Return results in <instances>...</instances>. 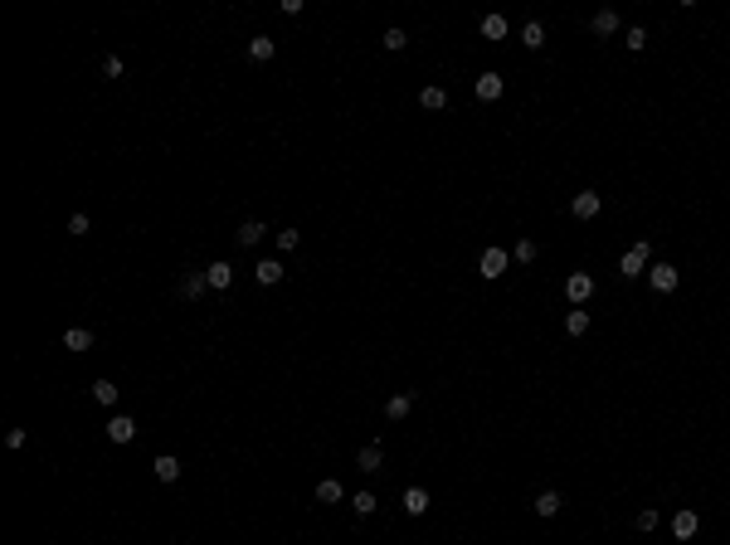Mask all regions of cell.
Masks as SVG:
<instances>
[{
	"label": "cell",
	"mask_w": 730,
	"mask_h": 545,
	"mask_svg": "<svg viewBox=\"0 0 730 545\" xmlns=\"http://www.w3.org/2000/svg\"><path fill=\"white\" fill-rule=\"evenodd\" d=\"M647 258H652V243L643 239V243H633V248H628V253H624V263H619V273H624V278H643V273H647Z\"/></svg>",
	"instance_id": "6da1fadb"
},
{
	"label": "cell",
	"mask_w": 730,
	"mask_h": 545,
	"mask_svg": "<svg viewBox=\"0 0 730 545\" xmlns=\"http://www.w3.org/2000/svg\"><path fill=\"white\" fill-rule=\"evenodd\" d=\"M565 297H570V307H584V302L594 297V278H589V273H570V278H565Z\"/></svg>",
	"instance_id": "7a4b0ae2"
},
{
	"label": "cell",
	"mask_w": 730,
	"mask_h": 545,
	"mask_svg": "<svg viewBox=\"0 0 730 545\" xmlns=\"http://www.w3.org/2000/svg\"><path fill=\"white\" fill-rule=\"evenodd\" d=\"M647 283H652V292H677L682 273H677L672 263H652V268H647Z\"/></svg>",
	"instance_id": "3957f363"
},
{
	"label": "cell",
	"mask_w": 730,
	"mask_h": 545,
	"mask_svg": "<svg viewBox=\"0 0 730 545\" xmlns=\"http://www.w3.org/2000/svg\"><path fill=\"white\" fill-rule=\"evenodd\" d=\"M696 531H701V516H696L692 507H682V511L672 516V536H677V541H692Z\"/></svg>",
	"instance_id": "277c9868"
},
{
	"label": "cell",
	"mask_w": 730,
	"mask_h": 545,
	"mask_svg": "<svg viewBox=\"0 0 730 545\" xmlns=\"http://www.w3.org/2000/svg\"><path fill=\"white\" fill-rule=\"evenodd\" d=\"M107 438H112V443H132V438H136V419H132V414H112V419H107Z\"/></svg>",
	"instance_id": "5b68a950"
},
{
	"label": "cell",
	"mask_w": 730,
	"mask_h": 545,
	"mask_svg": "<svg viewBox=\"0 0 730 545\" xmlns=\"http://www.w3.org/2000/svg\"><path fill=\"white\" fill-rule=\"evenodd\" d=\"M253 278H258V288H273V283H283V278H288V268H283L278 258H258Z\"/></svg>",
	"instance_id": "8992f818"
},
{
	"label": "cell",
	"mask_w": 730,
	"mask_h": 545,
	"mask_svg": "<svg viewBox=\"0 0 730 545\" xmlns=\"http://www.w3.org/2000/svg\"><path fill=\"white\" fill-rule=\"evenodd\" d=\"M599 205H604V200H599L594 190H580V195L570 200V215H575V219H594V215H599Z\"/></svg>",
	"instance_id": "52a82bcc"
},
{
	"label": "cell",
	"mask_w": 730,
	"mask_h": 545,
	"mask_svg": "<svg viewBox=\"0 0 730 545\" xmlns=\"http://www.w3.org/2000/svg\"><path fill=\"white\" fill-rule=\"evenodd\" d=\"M507 263H512V258H507V248H487V253H482V278H502V273H507Z\"/></svg>",
	"instance_id": "ba28073f"
},
{
	"label": "cell",
	"mask_w": 730,
	"mask_h": 545,
	"mask_svg": "<svg viewBox=\"0 0 730 545\" xmlns=\"http://www.w3.org/2000/svg\"><path fill=\"white\" fill-rule=\"evenodd\" d=\"M209 283H205V273H181V283H176V292L185 297V302H195L200 292H205Z\"/></svg>",
	"instance_id": "9c48e42d"
},
{
	"label": "cell",
	"mask_w": 730,
	"mask_h": 545,
	"mask_svg": "<svg viewBox=\"0 0 730 545\" xmlns=\"http://www.w3.org/2000/svg\"><path fill=\"white\" fill-rule=\"evenodd\" d=\"M502 88H507V83H502L497 73H477V98H482V103H497Z\"/></svg>",
	"instance_id": "30bf717a"
},
{
	"label": "cell",
	"mask_w": 730,
	"mask_h": 545,
	"mask_svg": "<svg viewBox=\"0 0 730 545\" xmlns=\"http://www.w3.org/2000/svg\"><path fill=\"white\" fill-rule=\"evenodd\" d=\"M380 462H385V453H380V443H365V448L356 453V467H360V472H380Z\"/></svg>",
	"instance_id": "8fae6325"
},
{
	"label": "cell",
	"mask_w": 730,
	"mask_h": 545,
	"mask_svg": "<svg viewBox=\"0 0 730 545\" xmlns=\"http://www.w3.org/2000/svg\"><path fill=\"white\" fill-rule=\"evenodd\" d=\"M205 283H209V288H229V283H234V268H229L224 258H219V263H209V268H205Z\"/></svg>",
	"instance_id": "7c38bea8"
},
{
	"label": "cell",
	"mask_w": 730,
	"mask_h": 545,
	"mask_svg": "<svg viewBox=\"0 0 730 545\" xmlns=\"http://www.w3.org/2000/svg\"><path fill=\"white\" fill-rule=\"evenodd\" d=\"M64 346H69V351H93V331L88 327H69L64 331Z\"/></svg>",
	"instance_id": "4fadbf2b"
},
{
	"label": "cell",
	"mask_w": 730,
	"mask_h": 545,
	"mask_svg": "<svg viewBox=\"0 0 730 545\" xmlns=\"http://www.w3.org/2000/svg\"><path fill=\"white\" fill-rule=\"evenodd\" d=\"M263 234H268V229H263V224H258V219H244V224H239V234H234V239H239V243H244V248H253V243H258V239H263Z\"/></svg>",
	"instance_id": "5bb4252c"
},
{
	"label": "cell",
	"mask_w": 730,
	"mask_h": 545,
	"mask_svg": "<svg viewBox=\"0 0 730 545\" xmlns=\"http://www.w3.org/2000/svg\"><path fill=\"white\" fill-rule=\"evenodd\" d=\"M414 409V390H405V395H395L390 404H385V419H405Z\"/></svg>",
	"instance_id": "9a60e30c"
},
{
	"label": "cell",
	"mask_w": 730,
	"mask_h": 545,
	"mask_svg": "<svg viewBox=\"0 0 730 545\" xmlns=\"http://www.w3.org/2000/svg\"><path fill=\"white\" fill-rule=\"evenodd\" d=\"M151 467H156V477H161V482H176V477H181V458H171V453H161Z\"/></svg>",
	"instance_id": "2e32d148"
},
{
	"label": "cell",
	"mask_w": 730,
	"mask_h": 545,
	"mask_svg": "<svg viewBox=\"0 0 730 545\" xmlns=\"http://www.w3.org/2000/svg\"><path fill=\"white\" fill-rule=\"evenodd\" d=\"M117 395H122V390H117L112 380H93V399H98L103 409H112V404H117Z\"/></svg>",
	"instance_id": "e0dca14e"
},
{
	"label": "cell",
	"mask_w": 730,
	"mask_h": 545,
	"mask_svg": "<svg viewBox=\"0 0 730 545\" xmlns=\"http://www.w3.org/2000/svg\"><path fill=\"white\" fill-rule=\"evenodd\" d=\"M405 511H409V516H423V511H428V492H423V487H409V492H405Z\"/></svg>",
	"instance_id": "ac0fdd59"
},
{
	"label": "cell",
	"mask_w": 730,
	"mask_h": 545,
	"mask_svg": "<svg viewBox=\"0 0 730 545\" xmlns=\"http://www.w3.org/2000/svg\"><path fill=\"white\" fill-rule=\"evenodd\" d=\"M273 49H278V44H273L268 34H258V39H248V59H258V64H268V59H273Z\"/></svg>",
	"instance_id": "d6986e66"
},
{
	"label": "cell",
	"mask_w": 730,
	"mask_h": 545,
	"mask_svg": "<svg viewBox=\"0 0 730 545\" xmlns=\"http://www.w3.org/2000/svg\"><path fill=\"white\" fill-rule=\"evenodd\" d=\"M565 331H570V336H584V331H589V312L570 307V312H565Z\"/></svg>",
	"instance_id": "ffe728a7"
},
{
	"label": "cell",
	"mask_w": 730,
	"mask_h": 545,
	"mask_svg": "<svg viewBox=\"0 0 730 545\" xmlns=\"http://www.w3.org/2000/svg\"><path fill=\"white\" fill-rule=\"evenodd\" d=\"M594 34H619V10H599L594 15Z\"/></svg>",
	"instance_id": "44dd1931"
},
{
	"label": "cell",
	"mask_w": 730,
	"mask_h": 545,
	"mask_svg": "<svg viewBox=\"0 0 730 545\" xmlns=\"http://www.w3.org/2000/svg\"><path fill=\"white\" fill-rule=\"evenodd\" d=\"M316 502H326V507H336V502H341V482H336V477H326V482H316Z\"/></svg>",
	"instance_id": "7402d4cb"
},
{
	"label": "cell",
	"mask_w": 730,
	"mask_h": 545,
	"mask_svg": "<svg viewBox=\"0 0 730 545\" xmlns=\"http://www.w3.org/2000/svg\"><path fill=\"white\" fill-rule=\"evenodd\" d=\"M555 511H560V492H540V497H535V516H545V521H550Z\"/></svg>",
	"instance_id": "603a6c76"
},
{
	"label": "cell",
	"mask_w": 730,
	"mask_h": 545,
	"mask_svg": "<svg viewBox=\"0 0 730 545\" xmlns=\"http://www.w3.org/2000/svg\"><path fill=\"white\" fill-rule=\"evenodd\" d=\"M419 103H423V108H428V112H438V108H443V103H448V93H443L438 83H428V88L419 93Z\"/></svg>",
	"instance_id": "cb8c5ba5"
},
{
	"label": "cell",
	"mask_w": 730,
	"mask_h": 545,
	"mask_svg": "<svg viewBox=\"0 0 730 545\" xmlns=\"http://www.w3.org/2000/svg\"><path fill=\"white\" fill-rule=\"evenodd\" d=\"M521 44L526 49H540V44H545V24H540V20H531V24L521 29Z\"/></svg>",
	"instance_id": "d4e9b609"
},
{
	"label": "cell",
	"mask_w": 730,
	"mask_h": 545,
	"mask_svg": "<svg viewBox=\"0 0 730 545\" xmlns=\"http://www.w3.org/2000/svg\"><path fill=\"white\" fill-rule=\"evenodd\" d=\"M482 34L487 39H507V20L502 15H482Z\"/></svg>",
	"instance_id": "484cf974"
},
{
	"label": "cell",
	"mask_w": 730,
	"mask_h": 545,
	"mask_svg": "<svg viewBox=\"0 0 730 545\" xmlns=\"http://www.w3.org/2000/svg\"><path fill=\"white\" fill-rule=\"evenodd\" d=\"M375 507H380V502H375V492H356V497H351V511H356V516H370Z\"/></svg>",
	"instance_id": "4316f807"
},
{
	"label": "cell",
	"mask_w": 730,
	"mask_h": 545,
	"mask_svg": "<svg viewBox=\"0 0 730 545\" xmlns=\"http://www.w3.org/2000/svg\"><path fill=\"white\" fill-rule=\"evenodd\" d=\"M657 521H662V516H657V507H643V511L633 516V526H638V531H657Z\"/></svg>",
	"instance_id": "83f0119b"
},
{
	"label": "cell",
	"mask_w": 730,
	"mask_h": 545,
	"mask_svg": "<svg viewBox=\"0 0 730 545\" xmlns=\"http://www.w3.org/2000/svg\"><path fill=\"white\" fill-rule=\"evenodd\" d=\"M380 44H385L390 54H400V49L409 44V34H405V29H385V39H380Z\"/></svg>",
	"instance_id": "f1b7e54d"
},
{
	"label": "cell",
	"mask_w": 730,
	"mask_h": 545,
	"mask_svg": "<svg viewBox=\"0 0 730 545\" xmlns=\"http://www.w3.org/2000/svg\"><path fill=\"white\" fill-rule=\"evenodd\" d=\"M624 44L633 49V54H643V49H647V29H638V24H633V29L624 34Z\"/></svg>",
	"instance_id": "f546056e"
},
{
	"label": "cell",
	"mask_w": 730,
	"mask_h": 545,
	"mask_svg": "<svg viewBox=\"0 0 730 545\" xmlns=\"http://www.w3.org/2000/svg\"><path fill=\"white\" fill-rule=\"evenodd\" d=\"M297 243H302V234H297V229H278V248H283V253H293Z\"/></svg>",
	"instance_id": "4dcf8cb0"
},
{
	"label": "cell",
	"mask_w": 730,
	"mask_h": 545,
	"mask_svg": "<svg viewBox=\"0 0 730 545\" xmlns=\"http://www.w3.org/2000/svg\"><path fill=\"white\" fill-rule=\"evenodd\" d=\"M103 78H122V59H117V54L103 59Z\"/></svg>",
	"instance_id": "1f68e13d"
},
{
	"label": "cell",
	"mask_w": 730,
	"mask_h": 545,
	"mask_svg": "<svg viewBox=\"0 0 730 545\" xmlns=\"http://www.w3.org/2000/svg\"><path fill=\"white\" fill-rule=\"evenodd\" d=\"M69 234H73V239H83V234H88V215H73V219H69Z\"/></svg>",
	"instance_id": "d6a6232c"
},
{
	"label": "cell",
	"mask_w": 730,
	"mask_h": 545,
	"mask_svg": "<svg viewBox=\"0 0 730 545\" xmlns=\"http://www.w3.org/2000/svg\"><path fill=\"white\" fill-rule=\"evenodd\" d=\"M531 258H535V243L521 239V243H517V263H531Z\"/></svg>",
	"instance_id": "836d02e7"
},
{
	"label": "cell",
	"mask_w": 730,
	"mask_h": 545,
	"mask_svg": "<svg viewBox=\"0 0 730 545\" xmlns=\"http://www.w3.org/2000/svg\"><path fill=\"white\" fill-rule=\"evenodd\" d=\"M5 443H10V448H24V443H29V434H24V429H10V434H5Z\"/></svg>",
	"instance_id": "e575fe53"
}]
</instances>
